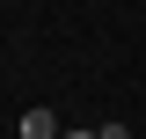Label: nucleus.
I'll return each instance as SVG.
<instances>
[{
  "mask_svg": "<svg viewBox=\"0 0 146 139\" xmlns=\"http://www.w3.org/2000/svg\"><path fill=\"white\" fill-rule=\"evenodd\" d=\"M102 139H131V124H102Z\"/></svg>",
  "mask_w": 146,
  "mask_h": 139,
  "instance_id": "f03ea898",
  "label": "nucleus"
},
{
  "mask_svg": "<svg viewBox=\"0 0 146 139\" xmlns=\"http://www.w3.org/2000/svg\"><path fill=\"white\" fill-rule=\"evenodd\" d=\"M66 139H102V132H66Z\"/></svg>",
  "mask_w": 146,
  "mask_h": 139,
  "instance_id": "7ed1b4c3",
  "label": "nucleus"
},
{
  "mask_svg": "<svg viewBox=\"0 0 146 139\" xmlns=\"http://www.w3.org/2000/svg\"><path fill=\"white\" fill-rule=\"evenodd\" d=\"M22 139H66V132H58V110H44V103L22 110Z\"/></svg>",
  "mask_w": 146,
  "mask_h": 139,
  "instance_id": "f257e3e1",
  "label": "nucleus"
}]
</instances>
